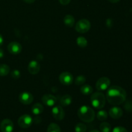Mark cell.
I'll use <instances>...</instances> for the list:
<instances>
[{
  "mask_svg": "<svg viewBox=\"0 0 132 132\" xmlns=\"http://www.w3.org/2000/svg\"><path fill=\"white\" fill-rule=\"evenodd\" d=\"M10 72V67L5 64H0V76H6Z\"/></svg>",
  "mask_w": 132,
  "mask_h": 132,
  "instance_id": "19",
  "label": "cell"
},
{
  "mask_svg": "<svg viewBox=\"0 0 132 132\" xmlns=\"http://www.w3.org/2000/svg\"><path fill=\"white\" fill-rule=\"evenodd\" d=\"M112 132H128V130L122 126H117L113 128Z\"/></svg>",
  "mask_w": 132,
  "mask_h": 132,
  "instance_id": "27",
  "label": "cell"
},
{
  "mask_svg": "<svg viewBox=\"0 0 132 132\" xmlns=\"http://www.w3.org/2000/svg\"><path fill=\"white\" fill-rule=\"evenodd\" d=\"M52 113L54 118L57 121H61L64 119V116H65L64 110L63 109L62 107L59 106L54 107L52 110Z\"/></svg>",
  "mask_w": 132,
  "mask_h": 132,
  "instance_id": "11",
  "label": "cell"
},
{
  "mask_svg": "<svg viewBox=\"0 0 132 132\" xmlns=\"http://www.w3.org/2000/svg\"><path fill=\"white\" fill-rule=\"evenodd\" d=\"M11 76L12 78L14 79H18L20 77L21 73L19 70H14L12 72H11Z\"/></svg>",
  "mask_w": 132,
  "mask_h": 132,
  "instance_id": "26",
  "label": "cell"
},
{
  "mask_svg": "<svg viewBox=\"0 0 132 132\" xmlns=\"http://www.w3.org/2000/svg\"><path fill=\"white\" fill-rule=\"evenodd\" d=\"M77 44L79 47L85 48L87 46L88 41L86 38L83 37H79L77 39Z\"/></svg>",
  "mask_w": 132,
  "mask_h": 132,
  "instance_id": "23",
  "label": "cell"
},
{
  "mask_svg": "<svg viewBox=\"0 0 132 132\" xmlns=\"http://www.w3.org/2000/svg\"><path fill=\"white\" fill-rule=\"evenodd\" d=\"M86 126L83 123H78L75 126L76 132H86Z\"/></svg>",
  "mask_w": 132,
  "mask_h": 132,
  "instance_id": "24",
  "label": "cell"
},
{
  "mask_svg": "<svg viewBox=\"0 0 132 132\" xmlns=\"http://www.w3.org/2000/svg\"><path fill=\"white\" fill-rule=\"evenodd\" d=\"M72 97H71V95H68V94L63 95L60 99V103L63 106H69L70 104L72 103Z\"/></svg>",
  "mask_w": 132,
  "mask_h": 132,
  "instance_id": "16",
  "label": "cell"
},
{
  "mask_svg": "<svg viewBox=\"0 0 132 132\" xmlns=\"http://www.w3.org/2000/svg\"><path fill=\"white\" fill-rule=\"evenodd\" d=\"M77 115L81 121L88 123L92 122L95 117L94 110L88 106H82L80 107L77 112Z\"/></svg>",
  "mask_w": 132,
  "mask_h": 132,
  "instance_id": "2",
  "label": "cell"
},
{
  "mask_svg": "<svg viewBox=\"0 0 132 132\" xmlns=\"http://www.w3.org/2000/svg\"><path fill=\"white\" fill-rule=\"evenodd\" d=\"M106 98L110 104L119 105L126 100V92L120 86H112L107 91Z\"/></svg>",
  "mask_w": 132,
  "mask_h": 132,
  "instance_id": "1",
  "label": "cell"
},
{
  "mask_svg": "<svg viewBox=\"0 0 132 132\" xmlns=\"http://www.w3.org/2000/svg\"><path fill=\"white\" fill-rule=\"evenodd\" d=\"M81 92L84 95H90L93 92V88L89 85H82L81 87Z\"/></svg>",
  "mask_w": 132,
  "mask_h": 132,
  "instance_id": "18",
  "label": "cell"
},
{
  "mask_svg": "<svg viewBox=\"0 0 132 132\" xmlns=\"http://www.w3.org/2000/svg\"><path fill=\"white\" fill-rule=\"evenodd\" d=\"M109 114L112 118L114 119H118L122 117L123 115V112L119 107L114 106L110 110Z\"/></svg>",
  "mask_w": 132,
  "mask_h": 132,
  "instance_id": "14",
  "label": "cell"
},
{
  "mask_svg": "<svg viewBox=\"0 0 132 132\" xmlns=\"http://www.w3.org/2000/svg\"><path fill=\"white\" fill-rule=\"evenodd\" d=\"M92 105L97 109H102L106 104V97L103 93L100 92H95L92 95L91 98Z\"/></svg>",
  "mask_w": 132,
  "mask_h": 132,
  "instance_id": "3",
  "label": "cell"
},
{
  "mask_svg": "<svg viewBox=\"0 0 132 132\" xmlns=\"http://www.w3.org/2000/svg\"><path fill=\"white\" fill-rule=\"evenodd\" d=\"M110 2L112 3H118L120 0H108Z\"/></svg>",
  "mask_w": 132,
  "mask_h": 132,
  "instance_id": "32",
  "label": "cell"
},
{
  "mask_svg": "<svg viewBox=\"0 0 132 132\" xmlns=\"http://www.w3.org/2000/svg\"><path fill=\"white\" fill-rule=\"evenodd\" d=\"M73 77L71 73L68 72H64L61 73L59 76V81L61 83L65 86H69L73 82Z\"/></svg>",
  "mask_w": 132,
  "mask_h": 132,
  "instance_id": "7",
  "label": "cell"
},
{
  "mask_svg": "<svg viewBox=\"0 0 132 132\" xmlns=\"http://www.w3.org/2000/svg\"><path fill=\"white\" fill-rule=\"evenodd\" d=\"M41 100H42L43 103L45 105L48 107H52L53 106H54V104L57 102V99L55 98V97L51 95V94H46V95H44L42 97Z\"/></svg>",
  "mask_w": 132,
  "mask_h": 132,
  "instance_id": "12",
  "label": "cell"
},
{
  "mask_svg": "<svg viewBox=\"0 0 132 132\" xmlns=\"http://www.w3.org/2000/svg\"><path fill=\"white\" fill-rule=\"evenodd\" d=\"M3 44V36L0 34V46H2Z\"/></svg>",
  "mask_w": 132,
  "mask_h": 132,
  "instance_id": "30",
  "label": "cell"
},
{
  "mask_svg": "<svg viewBox=\"0 0 132 132\" xmlns=\"http://www.w3.org/2000/svg\"><path fill=\"white\" fill-rule=\"evenodd\" d=\"M40 69H41V66H40L39 63L37 61L32 60L28 64V70L29 73H30L31 74H37V73L39 72Z\"/></svg>",
  "mask_w": 132,
  "mask_h": 132,
  "instance_id": "13",
  "label": "cell"
},
{
  "mask_svg": "<svg viewBox=\"0 0 132 132\" xmlns=\"http://www.w3.org/2000/svg\"><path fill=\"white\" fill-rule=\"evenodd\" d=\"M33 120L32 117L29 115H23L21 116L18 119V125L22 128H28L32 125Z\"/></svg>",
  "mask_w": 132,
  "mask_h": 132,
  "instance_id": "5",
  "label": "cell"
},
{
  "mask_svg": "<svg viewBox=\"0 0 132 132\" xmlns=\"http://www.w3.org/2000/svg\"><path fill=\"white\" fill-rule=\"evenodd\" d=\"M97 117L101 121H105L108 118V113L105 110H100L97 114Z\"/></svg>",
  "mask_w": 132,
  "mask_h": 132,
  "instance_id": "22",
  "label": "cell"
},
{
  "mask_svg": "<svg viewBox=\"0 0 132 132\" xmlns=\"http://www.w3.org/2000/svg\"><path fill=\"white\" fill-rule=\"evenodd\" d=\"M90 132H100V131H98V130H92V131H91Z\"/></svg>",
  "mask_w": 132,
  "mask_h": 132,
  "instance_id": "33",
  "label": "cell"
},
{
  "mask_svg": "<svg viewBox=\"0 0 132 132\" xmlns=\"http://www.w3.org/2000/svg\"><path fill=\"white\" fill-rule=\"evenodd\" d=\"M19 100L22 104L28 105L33 102L34 97L30 93L28 92H23L19 95Z\"/></svg>",
  "mask_w": 132,
  "mask_h": 132,
  "instance_id": "8",
  "label": "cell"
},
{
  "mask_svg": "<svg viewBox=\"0 0 132 132\" xmlns=\"http://www.w3.org/2000/svg\"><path fill=\"white\" fill-rule=\"evenodd\" d=\"M23 1H24L25 3L28 4H31V3H33L35 2L36 0H23Z\"/></svg>",
  "mask_w": 132,
  "mask_h": 132,
  "instance_id": "29",
  "label": "cell"
},
{
  "mask_svg": "<svg viewBox=\"0 0 132 132\" xmlns=\"http://www.w3.org/2000/svg\"><path fill=\"white\" fill-rule=\"evenodd\" d=\"M43 110H44L43 106L39 103H35V104L33 105V106L32 107V112L33 113V114L36 115V116L42 113L43 112Z\"/></svg>",
  "mask_w": 132,
  "mask_h": 132,
  "instance_id": "15",
  "label": "cell"
},
{
  "mask_svg": "<svg viewBox=\"0 0 132 132\" xmlns=\"http://www.w3.org/2000/svg\"><path fill=\"white\" fill-rule=\"evenodd\" d=\"M1 132H12L14 130V124L10 119H4L1 121L0 125Z\"/></svg>",
  "mask_w": 132,
  "mask_h": 132,
  "instance_id": "10",
  "label": "cell"
},
{
  "mask_svg": "<svg viewBox=\"0 0 132 132\" xmlns=\"http://www.w3.org/2000/svg\"><path fill=\"white\" fill-rule=\"evenodd\" d=\"M64 23L66 26L68 27H73L75 24L74 18L70 14L65 15L64 18Z\"/></svg>",
  "mask_w": 132,
  "mask_h": 132,
  "instance_id": "17",
  "label": "cell"
},
{
  "mask_svg": "<svg viewBox=\"0 0 132 132\" xmlns=\"http://www.w3.org/2000/svg\"><path fill=\"white\" fill-rule=\"evenodd\" d=\"M47 132H61V131L59 125L55 123H51L48 127Z\"/></svg>",
  "mask_w": 132,
  "mask_h": 132,
  "instance_id": "20",
  "label": "cell"
},
{
  "mask_svg": "<svg viewBox=\"0 0 132 132\" xmlns=\"http://www.w3.org/2000/svg\"><path fill=\"white\" fill-rule=\"evenodd\" d=\"M100 130L102 132H110L112 127L108 122H104L100 125Z\"/></svg>",
  "mask_w": 132,
  "mask_h": 132,
  "instance_id": "21",
  "label": "cell"
},
{
  "mask_svg": "<svg viewBox=\"0 0 132 132\" xmlns=\"http://www.w3.org/2000/svg\"><path fill=\"white\" fill-rule=\"evenodd\" d=\"M7 49L9 52L12 55H18L19 53H21L22 50V46L20 43L18 42H13L10 43L7 46Z\"/></svg>",
  "mask_w": 132,
  "mask_h": 132,
  "instance_id": "9",
  "label": "cell"
},
{
  "mask_svg": "<svg viewBox=\"0 0 132 132\" xmlns=\"http://www.w3.org/2000/svg\"><path fill=\"white\" fill-rule=\"evenodd\" d=\"M110 85V80L106 77H101L96 82V88L99 91L103 92L107 90Z\"/></svg>",
  "mask_w": 132,
  "mask_h": 132,
  "instance_id": "6",
  "label": "cell"
},
{
  "mask_svg": "<svg viewBox=\"0 0 132 132\" xmlns=\"http://www.w3.org/2000/svg\"><path fill=\"white\" fill-rule=\"evenodd\" d=\"M59 1L62 5H67L70 3L71 0H59Z\"/></svg>",
  "mask_w": 132,
  "mask_h": 132,
  "instance_id": "28",
  "label": "cell"
},
{
  "mask_svg": "<svg viewBox=\"0 0 132 132\" xmlns=\"http://www.w3.org/2000/svg\"><path fill=\"white\" fill-rule=\"evenodd\" d=\"M4 56V52L2 49L0 48V59L2 57H3Z\"/></svg>",
  "mask_w": 132,
  "mask_h": 132,
  "instance_id": "31",
  "label": "cell"
},
{
  "mask_svg": "<svg viewBox=\"0 0 132 132\" xmlns=\"http://www.w3.org/2000/svg\"><path fill=\"white\" fill-rule=\"evenodd\" d=\"M91 27L90 22L88 19H80L76 24V30L81 34L86 33L89 31Z\"/></svg>",
  "mask_w": 132,
  "mask_h": 132,
  "instance_id": "4",
  "label": "cell"
},
{
  "mask_svg": "<svg viewBox=\"0 0 132 132\" xmlns=\"http://www.w3.org/2000/svg\"><path fill=\"white\" fill-rule=\"evenodd\" d=\"M85 82H86V77L84 76H77L75 80V83L78 86H81V85H84Z\"/></svg>",
  "mask_w": 132,
  "mask_h": 132,
  "instance_id": "25",
  "label": "cell"
}]
</instances>
